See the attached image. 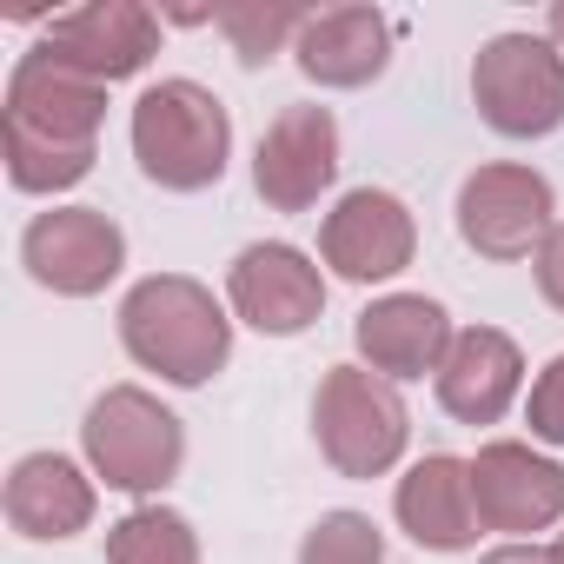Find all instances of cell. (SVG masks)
Instances as JSON below:
<instances>
[{
  "label": "cell",
  "instance_id": "6da1fadb",
  "mask_svg": "<svg viewBox=\"0 0 564 564\" xmlns=\"http://www.w3.org/2000/svg\"><path fill=\"white\" fill-rule=\"evenodd\" d=\"M107 94L67 67H54L41 47L14 67L8 80V120H0V147H8V180L21 193H54L87 180L94 166V133H100Z\"/></svg>",
  "mask_w": 564,
  "mask_h": 564
},
{
  "label": "cell",
  "instance_id": "7a4b0ae2",
  "mask_svg": "<svg viewBox=\"0 0 564 564\" xmlns=\"http://www.w3.org/2000/svg\"><path fill=\"white\" fill-rule=\"evenodd\" d=\"M120 339H127V352L147 372H160L173 386H206L226 366V352H232V333H226L213 293L199 286V279H180V272L147 279V286L127 293Z\"/></svg>",
  "mask_w": 564,
  "mask_h": 564
},
{
  "label": "cell",
  "instance_id": "3957f363",
  "mask_svg": "<svg viewBox=\"0 0 564 564\" xmlns=\"http://www.w3.org/2000/svg\"><path fill=\"white\" fill-rule=\"evenodd\" d=\"M226 147H232V120L199 80H160L140 94L133 153H140L147 180H160L173 193H199L226 173Z\"/></svg>",
  "mask_w": 564,
  "mask_h": 564
},
{
  "label": "cell",
  "instance_id": "277c9868",
  "mask_svg": "<svg viewBox=\"0 0 564 564\" xmlns=\"http://www.w3.org/2000/svg\"><path fill=\"white\" fill-rule=\"evenodd\" d=\"M80 438H87L94 471H100L113 491H160V485L180 471V458H186L180 419H173L160 399H147L140 386H113L107 399H94Z\"/></svg>",
  "mask_w": 564,
  "mask_h": 564
},
{
  "label": "cell",
  "instance_id": "5b68a950",
  "mask_svg": "<svg viewBox=\"0 0 564 564\" xmlns=\"http://www.w3.org/2000/svg\"><path fill=\"white\" fill-rule=\"evenodd\" d=\"M313 432L346 478H379L405 452V399L359 366H333L313 399Z\"/></svg>",
  "mask_w": 564,
  "mask_h": 564
},
{
  "label": "cell",
  "instance_id": "8992f818",
  "mask_svg": "<svg viewBox=\"0 0 564 564\" xmlns=\"http://www.w3.org/2000/svg\"><path fill=\"white\" fill-rule=\"evenodd\" d=\"M471 94L505 140H538L564 127V54L531 34H498L471 67Z\"/></svg>",
  "mask_w": 564,
  "mask_h": 564
},
{
  "label": "cell",
  "instance_id": "52a82bcc",
  "mask_svg": "<svg viewBox=\"0 0 564 564\" xmlns=\"http://www.w3.org/2000/svg\"><path fill=\"white\" fill-rule=\"evenodd\" d=\"M153 47H160V14L133 8V0H94V8H74V14H61V21L47 28V41H41V54H47L54 67L80 74V80H94V87L140 74V67L153 61Z\"/></svg>",
  "mask_w": 564,
  "mask_h": 564
},
{
  "label": "cell",
  "instance_id": "ba28073f",
  "mask_svg": "<svg viewBox=\"0 0 564 564\" xmlns=\"http://www.w3.org/2000/svg\"><path fill=\"white\" fill-rule=\"evenodd\" d=\"M458 232L485 259H524L551 232V186L531 166H478L458 186Z\"/></svg>",
  "mask_w": 564,
  "mask_h": 564
},
{
  "label": "cell",
  "instance_id": "9c48e42d",
  "mask_svg": "<svg viewBox=\"0 0 564 564\" xmlns=\"http://www.w3.org/2000/svg\"><path fill=\"white\" fill-rule=\"evenodd\" d=\"M21 259H28V272L41 279L47 293L87 300V293H100L107 279L120 272L127 239H120V226H113L100 206H61V213H41V219L28 226Z\"/></svg>",
  "mask_w": 564,
  "mask_h": 564
},
{
  "label": "cell",
  "instance_id": "30bf717a",
  "mask_svg": "<svg viewBox=\"0 0 564 564\" xmlns=\"http://www.w3.org/2000/svg\"><path fill=\"white\" fill-rule=\"evenodd\" d=\"M226 293H232V313L272 339H293L319 319L326 306V279L306 252L293 246H246L232 259V279H226Z\"/></svg>",
  "mask_w": 564,
  "mask_h": 564
},
{
  "label": "cell",
  "instance_id": "8fae6325",
  "mask_svg": "<svg viewBox=\"0 0 564 564\" xmlns=\"http://www.w3.org/2000/svg\"><path fill=\"white\" fill-rule=\"evenodd\" d=\"M339 173V127L326 107H286L259 140V199L272 213H306Z\"/></svg>",
  "mask_w": 564,
  "mask_h": 564
},
{
  "label": "cell",
  "instance_id": "7c38bea8",
  "mask_svg": "<svg viewBox=\"0 0 564 564\" xmlns=\"http://www.w3.org/2000/svg\"><path fill=\"white\" fill-rule=\"evenodd\" d=\"M471 498L485 531H544L564 511V471L531 445H485L471 458Z\"/></svg>",
  "mask_w": 564,
  "mask_h": 564
},
{
  "label": "cell",
  "instance_id": "4fadbf2b",
  "mask_svg": "<svg viewBox=\"0 0 564 564\" xmlns=\"http://www.w3.org/2000/svg\"><path fill=\"white\" fill-rule=\"evenodd\" d=\"M319 252H326L333 272L359 279V286H366V279H392V272L412 259V213H405L392 193L359 186V193H346V199L326 213Z\"/></svg>",
  "mask_w": 564,
  "mask_h": 564
},
{
  "label": "cell",
  "instance_id": "5bb4252c",
  "mask_svg": "<svg viewBox=\"0 0 564 564\" xmlns=\"http://www.w3.org/2000/svg\"><path fill=\"white\" fill-rule=\"evenodd\" d=\"M518 379H524L518 346L491 326H471V333H452V352L438 366V405L465 425H498L518 399Z\"/></svg>",
  "mask_w": 564,
  "mask_h": 564
},
{
  "label": "cell",
  "instance_id": "9a60e30c",
  "mask_svg": "<svg viewBox=\"0 0 564 564\" xmlns=\"http://www.w3.org/2000/svg\"><path fill=\"white\" fill-rule=\"evenodd\" d=\"M359 352L386 379H425V372H438L445 352H452L445 306H432L425 293H392V300L366 306L359 313Z\"/></svg>",
  "mask_w": 564,
  "mask_h": 564
},
{
  "label": "cell",
  "instance_id": "2e32d148",
  "mask_svg": "<svg viewBox=\"0 0 564 564\" xmlns=\"http://www.w3.org/2000/svg\"><path fill=\"white\" fill-rule=\"evenodd\" d=\"M392 61V28L379 8H326L300 34V67L319 87H366Z\"/></svg>",
  "mask_w": 564,
  "mask_h": 564
},
{
  "label": "cell",
  "instance_id": "e0dca14e",
  "mask_svg": "<svg viewBox=\"0 0 564 564\" xmlns=\"http://www.w3.org/2000/svg\"><path fill=\"white\" fill-rule=\"evenodd\" d=\"M399 524L432 544V551H465L478 538V498H471V465L458 458H419L399 478Z\"/></svg>",
  "mask_w": 564,
  "mask_h": 564
},
{
  "label": "cell",
  "instance_id": "ac0fdd59",
  "mask_svg": "<svg viewBox=\"0 0 564 564\" xmlns=\"http://www.w3.org/2000/svg\"><path fill=\"white\" fill-rule=\"evenodd\" d=\"M87 518H94V491H87V478L67 458L34 452V458L14 465V478H8V524L21 538H74V531H87Z\"/></svg>",
  "mask_w": 564,
  "mask_h": 564
},
{
  "label": "cell",
  "instance_id": "d6986e66",
  "mask_svg": "<svg viewBox=\"0 0 564 564\" xmlns=\"http://www.w3.org/2000/svg\"><path fill=\"white\" fill-rule=\"evenodd\" d=\"M107 564H199V544H193V524L180 511H133L113 524L107 538Z\"/></svg>",
  "mask_w": 564,
  "mask_h": 564
},
{
  "label": "cell",
  "instance_id": "ffe728a7",
  "mask_svg": "<svg viewBox=\"0 0 564 564\" xmlns=\"http://www.w3.org/2000/svg\"><path fill=\"white\" fill-rule=\"evenodd\" d=\"M306 21H313L306 8H259V0H252V8H219L213 14V28L232 41L239 67H265L293 34H306Z\"/></svg>",
  "mask_w": 564,
  "mask_h": 564
},
{
  "label": "cell",
  "instance_id": "44dd1931",
  "mask_svg": "<svg viewBox=\"0 0 564 564\" xmlns=\"http://www.w3.org/2000/svg\"><path fill=\"white\" fill-rule=\"evenodd\" d=\"M300 564H386V544H379L372 518H359V511H333V518H319V524L306 531Z\"/></svg>",
  "mask_w": 564,
  "mask_h": 564
},
{
  "label": "cell",
  "instance_id": "7402d4cb",
  "mask_svg": "<svg viewBox=\"0 0 564 564\" xmlns=\"http://www.w3.org/2000/svg\"><path fill=\"white\" fill-rule=\"evenodd\" d=\"M531 432L551 438V445H564V359H551L544 379L531 386Z\"/></svg>",
  "mask_w": 564,
  "mask_h": 564
},
{
  "label": "cell",
  "instance_id": "603a6c76",
  "mask_svg": "<svg viewBox=\"0 0 564 564\" xmlns=\"http://www.w3.org/2000/svg\"><path fill=\"white\" fill-rule=\"evenodd\" d=\"M538 293L564 313V226H551L544 246H538Z\"/></svg>",
  "mask_w": 564,
  "mask_h": 564
},
{
  "label": "cell",
  "instance_id": "cb8c5ba5",
  "mask_svg": "<svg viewBox=\"0 0 564 564\" xmlns=\"http://www.w3.org/2000/svg\"><path fill=\"white\" fill-rule=\"evenodd\" d=\"M485 564H557V551H531V544H505V551H491Z\"/></svg>",
  "mask_w": 564,
  "mask_h": 564
},
{
  "label": "cell",
  "instance_id": "d4e9b609",
  "mask_svg": "<svg viewBox=\"0 0 564 564\" xmlns=\"http://www.w3.org/2000/svg\"><path fill=\"white\" fill-rule=\"evenodd\" d=\"M551 34L564 41V0H557V8H551Z\"/></svg>",
  "mask_w": 564,
  "mask_h": 564
},
{
  "label": "cell",
  "instance_id": "484cf974",
  "mask_svg": "<svg viewBox=\"0 0 564 564\" xmlns=\"http://www.w3.org/2000/svg\"><path fill=\"white\" fill-rule=\"evenodd\" d=\"M551 551H557V564H564V538H557V544H551Z\"/></svg>",
  "mask_w": 564,
  "mask_h": 564
}]
</instances>
